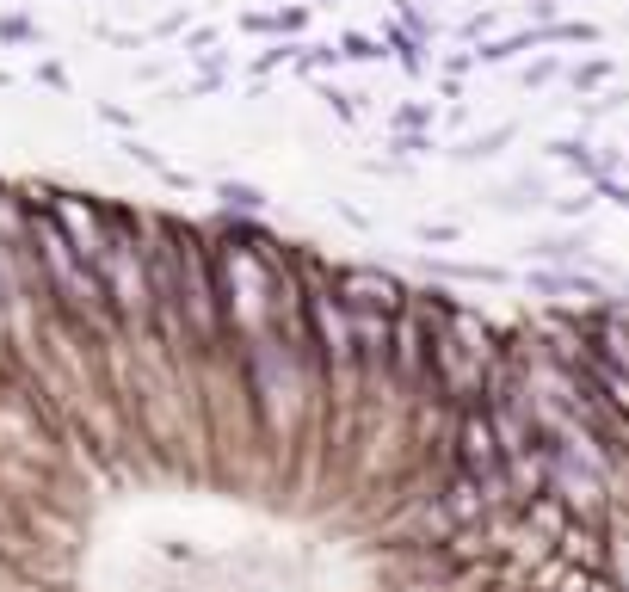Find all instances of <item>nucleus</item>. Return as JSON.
I'll return each mask as SVG.
<instances>
[{"label": "nucleus", "instance_id": "obj_1", "mask_svg": "<svg viewBox=\"0 0 629 592\" xmlns=\"http://www.w3.org/2000/svg\"><path fill=\"white\" fill-rule=\"evenodd\" d=\"M333 296L346 309H377V315H401L407 309V290L395 272H377V266H333Z\"/></svg>", "mask_w": 629, "mask_h": 592}, {"label": "nucleus", "instance_id": "obj_2", "mask_svg": "<svg viewBox=\"0 0 629 592\" xmlns=\"http://www.w3.org/2000/svg\"><path fill=\"white\" fill-rule=\"evenodd\" d=\"M525 284H531L537 296H549L555 309H568L574 296H599V303H605V284L592 278V272H549V266H537V272H531Z\"/></svg>", "mask_w": 629, "mask_h": 592}, {"label": "nucleus", "instance_id": "obj_3", "mask_svg": "<svg viewBox=\"0 0 629 592\" xmlns=\"http://www.w3.org/2000/svg\"><path fill=\"white\" fill-rule=\"evenodd\" d=\"M531 259L537 266H555V272H574V266H586V235H543L531 247Z\"/></svg>", "mask_w": 629, "mask_h": 592}, {"label": "nucleus", "instance_id": "obj_4", "mask_svg": "<svg viewBox=\"0 0 629 592\" xmlns=\"http://www.w3.org/2000/svg\"><path fill=\"white\" fill-rule=\"evenodd\" d=\"M426 272L444 284H506L500 266H457V259H426Z\"/></svg>", "mask_w": 629, "mask_h": 592}, {"label": "nucleus", "instance_id": "obj_5", "mask_svg": "<svg viewBox=\"0 0 629 592\" xmlns=\"http://www.w3.org/2000/svg\"><path fill=\"white\" fill-rule=\"evenodd\" d=\"M512 142V130H488V136H475V142H463L457 148V161H488V155H500V148Z\"/></svg>", "mask_w": 629, "mask_h": 592}, {"label": "nucleus", "instance_id": "obj_6", "mask_svg": "<svg viewBox=\"0 0 629 592\" xmlns=\"http://www.w3.org/2000/svg\"><path fill=\"white\" fill-rule=\"evenodd\" d=\"M549 44H599V25H586V19H562V25H549Z\"/></svg>", "mask_w": 629, "mask_h": 592}, {"label": "nucleus", "instance_id": "obj_7", "mask_svg": "<svg viewBox=\"0 0 629 592\" xmlns=\"http://www.w3.org/2000/svg\"><path fill=\"white\" fill-rule=\"evenodd\" d=\"M555 155H562L574 173H586L592 185H599V155H586V142H555Z\"/></svg>", "mask_w": 629, "mask_h": 592}, {"label": "nucleus", "instance_id": "obj_8", "mask_svg": "<svg viewBox=\"0 0 629 592\" xmlns=\"http://www.w3.org/2000/svg\"><path fill=\"white\" fill-rule=\"evenodd\" d=\"M605 74H611V62H605V56H592V62H580V68L568 74V81H574V87L586 93V87H599V81H605Z\"/></svg>", "mask_w": 629, "mask_h": 592}, {"label": "nucleus", "instance_id": "obj_9", "mask_svg": "<svg viewBox=\"0 0 629 592\" xmlns=\"http://www.w3.org/2000/svg\"><path fill=\"white\" fill-rule=\"evenodd\" d=\"M222 204L229 210H266V198H259L253 185H222Z\"/></svg>", "mask_w": 629, "mask_h": 592}, {"label": "nucleus", "instance_id": "obj_10", "mask_svg": "<svg viewBox=\"0 0 629 592\" xmlns=\"http://www.w3.org/2000/svg\"><path fill=\"white\" fill-rule=\"evenodd\" d=\"M340 56H352V62H377V56H383V44H377V37H358V31H352L346 44H340Z\"/></svg>", "mask_w": 629, "mask_h": 592}, {"label": "nucleus", "instance_id": "obj_11", "mask_svg": "<svg viewBox=\"0 0 629 592\" xmlns=\"http://www.w3.org/2000/svg\"><path fill=\"white\" fill-rule=\"evenodd\" d=\"M395 124H401V130H426V124H432V105H401Z\"/></svg>", "mask_w": 629, "mask_h": 592}, {"label": "nucleus", "instance_id": "obj_12", "mask_svg": "<svg viewBox=\"0 0 629 592\" xmlns=\"http://www.w3.org/2000/svg\"><path fill=\"white\" fill-rule=\"evenodd\" d=\"M599 198H611L617 210H629V179H599Z\"/></svg>", "mask_w": 629, "mask_h": 592}, {"label": "nucleus", "instance_id": "obj_13", "mask_svg": "<svg viewBox=\"0 0 629 592\" xmlns=\"http://www.w3.org/2000/svg\"><path fill=\"white\" fill-rule=\"evenodd\" d=\"M537 7H549V0H537Z\"/></svg>", "mask_w": 629, "mask_h": 592}]
</instances>
